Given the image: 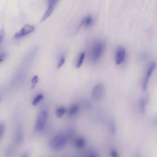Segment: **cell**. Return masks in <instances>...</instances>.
<instances>
[{
    "label": "cell",
    "instance_id": "8",
    "mask_svg": "<svg viewBox=\"0 0 157 157\" xmlns=\"http://www.w3.org/2000/svg\"><path fill=\"white\" fill-rule=\"evenodd\" d=\"M57 1H49L48 3V8L44 15L41 19L40 21L42 22L49 17L53 12L54 7L57 3Z\"/></svg>",
    "mask_w": 157,
    "mask_h": 157
},
{
    "label": "cell",
    "instance_id": "25",
    "mask_svg": "<svg viewBox=\"0 0 157 157\" xmlns=\"http://www.w3.org/2000/svg\"><path fill=\"white\" fill-rule=\"evenodd\" d=\"M88 157H99L97 154L94 152H92L90 153L88 155Z\"/></svg>",
    "mask_w": 157,
    "mask_h": 157
},
{
    "label": "cell",
    "instance_id": "5",
    "mask_svg": "<svg viewBox=\"0 0 157 157\" xmlns=\"http://www.w3.org/2000/svg\"><path fill=\"white\" fill-rule=\"evenodd\" d=\"M126 55V51L123 47H118L116 50L115 54V61L117 65L122 63L124 60Z\"/></svg>",
    "mask_w": 157,
    "mask_h": 157
},
{
    "label": "cell",
    "instance_id": "14",
    "mask_svg": "<svg viewBox=\"0 0 157 157\" xmlns=\"http://www.w3.org/2000/svg\"><path fill=\"white\" fill-rule=\"evenodd\" d=\"M85 56V53L84 52H82L79 56L78 61L76 64V67L77 68H80L82 66L84 60Z\"/></svg>",
    "mask_w": 157,
    "mask_h": 157
},
{
    "label": "cell",
    "instance_id": "15",
    "mask_svg": "<svg viewBox=\"0 0 157 157\" xmlns=\"http://www.w3.org/2000/svg\"><path fill=\"white\" fill-rule=\"evenodd\" d=\"M44 97L43 95L41 94L38 95L34 99L32 102V104L33 105H36L38 103L41 101L43 99Z\"/></svg>",
    "mask_w": 157,
    "mask_h": 157
},
{
    "label": "cell",
    "instance_id": "12",
    "mask_svg": "<svg viewBox=\"0 0 157 157\" xmlns=\"http://www.w3.org/2000/svg\"><path fill=\"white\" fill-rule=\"evenodd\" d=\"M93 22V18L91 16H88L84 18L82 22V25L88 27L91 26Z\"/></svg>",
    "mask_w": 157,
    "mask_h": 157
},
{
    "label": "cell",
    "instance_id": "21",
    "mask_svg": "<svg viewBox=\"0 0 157 157\" xmlns=\"http://www.w3.org/2000/svg\"><path fill=\"white\" fill-rule=\"evenodd\" d=\"M111 157H119L117 151L115 150H111Z\"/></svg>",
    "mask_w": 157,
    "mask_h": 157
},
{
    "label": "cell",
    "instance_id": "24",
    "mask_svg": "<svg viewBox=\"0 0 157 157\" xmlns=\"http://www.w3.org/2000/svg\"><path fill=\"white\" fill-rule=\"evenodd\" d=\"M6 57V54L4 53H1V55H0V60H1V62L5 59Z\"/></svg>",
    "mask_w": 157,
    "mask_h": 157
},
{
    "label": "cell",
    "instance_id": "17",
    "mask_svg": "<svg viewBox=\"0 0 157 157\" xmlns=\"http://www.w3.org/2000/svg\"><path fill=\"white\" fill-rule=\"evenodd\" d=\"M5 132V127L3 123L0 124V139L1 140L3 137Z\"/></svg>",
    "mask_w": 157,
    "mask_h": 157
},
{
    "label": "cell",
    "instance_id": "2",
    "mask_svg": "<svg viewBox=\"0 0 157 157\" xmlns=\"http://www.w3.org/2000/svg\"><path fill=\"white\" fill-rule=\"evenodd\" d=\"M105 47V43L103 41H99L95 43L90 53V57L93 62H97L101 58Z\"/></svg>",
    "mask_w": 157,
    "mask_h": 157
},
{
    "label": "cell",
    "instance_id": "22",
    "mask_svg": "<svg viewBox=\"0 0 157 157\" xmlns=\"http://www.w3.org/2000/svg\"><path fill=\"white\" fill-rule=\"evenodd\" d=\"M5 34L4 30L2 28L1 30L0 31V41L1 42L2 40L3 39Z\"/></svg>",
    "mask_w": 157,
    "mask_h": 157
},
{
    "label": "cell",
    "instance_id": "19",
    "mask_svg": "<svg viewBox=\"0 0 157 157\" xmlns=\"http://www.w3.org/2000/svg\"><path fill=\"white\" fill-rule=\"evenodd\" d=\"M65 62V57L63 56H61L60 57L58 66H57V68L58 69L60 68L64 64Z\"/></svg>",
    "mask_w": 157,
    "mask_h": 157
},
{
    "label": "cell",
    "instance_id": "7",
    "mask_svg": "<svg viewBox=\"0 0 157 157\" xmlns=\"http://www.w3.org/2000/svg\"><path fill=\"white\" fill-rule=\"evenodd\" d=\"M156 64L155 63H152L150 66L142 84V88L143 90L144 91H145L146 90L147 87H148L150 78L156 68Z\"/></svg>",
    "mask_w": 157,
    "mask_h": 157
},
{
    "label": "cell",
    "instance_id": "20",
    "mask_svg": "<svg viewBox=\"0 0 157 157\" xmlns=\"http://www.w3.org/2000/svg\"><path fill=\"white\" fill-rule=\"evenodd\" d=\"M14 153V149L12 147H9L7 152L6 155L7 157H11Z\"/></svg>",
    "mask_w": 157,
    "mask_h": 157
},
{
    "label": "cell",
    "instance_id": "23",
    "mask_svg": "<svg viewBox=\"0 0 157 157\" xmlns=\"http://www.w3.org/2000/svg\"><path fill=\"white\" fill-rule=\"evenodd\" d=\"M111 133L114 134L116 131V126L115 124L113 122H112L111 123Z\"/></svg>",
    "mask_w": 157,
    "mask_h": 157
},
{
    "label": "cell",
    "instance_id": "3",
    "mask_svg": "<svg viewBox=\"0 0 157 157\" xmlns=\"http://www.w3.org/2000/svg\"><path fill=\"white\" fill-rule=\"evenodd\" d=\"M48 117V114L45 111H42L38 116L36 122V128L39 131L43 130Z\"/></svg>",
    "mask_w": 157,
    "mask_h": 157
},
{
    "label": "cell",
    "instance_id": "26",
    "mask_svg": "<svg viewBox=\"0 0 157 157\" xmlns=\"http://www.w3.org/2000/svg\"><path fill=\"white\" fill-rule=\"evenodd\" d=\"M154 122L157 125V117L156 118L154 121Z\"/></svg>",
    "mask_w": 157,
    "mask_h": 157
},
{
    "label": "cell",
    "instance_id": "18",
    "mask_svg": "<svg viewBox=\"0 0 157 157\" xmlns=\"http://www.w3.org/2000/svg\"><path fill=\"white\" fill-rule=\"evenodd\" d=\"M39 78L37 75H35L33 77L32 80L31 82L33 84L32 88H35L36 84L39 82Z\"/></svg>",
    "mask_w": 157,
    "mask_h": 157
},
{
    "label": "cell",
    "instance_id": "4",
    "mask_svg": "<svg viewBox=\"0 0 157 157\" xmlns=\"http://www.w3.org/2000/svg\"><path fill=\"white\" fill-rule=\"evenodd\" d=\"M104 85L99 83L95 86L92 90V96L95 100H99L103 97L104 93Z\"/></svg>",
    "mask_w": 157,
    "mask_h": 157
},
{
    "label": "cell",
    "instance_id": "10",
    "mask_svg": "<svg viewBox=\"0 0 157 157\" xmlns=\"http://www.w3.org/2000/svg\"><path fill=\"white\" fill-rule=\"evenodd\" d=\"M86 144V141L84 138L79 137L76 139L75 142V146L78 149H82Z\"/></svg>",
    "mask_w": 157,
    "mask_h": 157
},
{
    "label": "cell",
    "instance_id": "1",
    "mask_svg": "<svg viewBox=\"0 0 157 157\" xmlns=\"http://www.w3.org/2000/svg\"><path fill=\"white\" fill-rule=\"evenodd\" d=\"M68 137L63 133H59L52 137L49 142L51 148L56 151L63 149L67 142Z\"/></svg>",
    "mask_w": 157,
    "mask_h": 157
},
{
    "label": "cell",
    "instance_id": "28",
    "mask_svg": "<svg viewBox=\"0 0 157 157\" xmlns=\"http://www.w3.org/2000/svg\"><path fill=\"white\" fill-rule=\"evenodd\" d=\"M139 157V156H137V157Z\"/></svg>",
    "mask_w": 157,
    "mask_h": 157
},
{
    "label": "cell",
    "instance_id": "9",
    "mask_svg": "<svg viewBox=\"0 0 157 157\" xmlns=\"http://www.w3.org/2000/svg\"><path fill=\"white\" fill-rule=\"evenodd\" d=\"M23 138V133L22 128L18 127L16 131V140L17 143L19 144L21 143Z\"/></svg>",
    "mask_w": 157,
    "mask_h": 157
},
{
    "label": "cell",
    "instance_id": "11",
    "mask_svg": "<svg viewBox=\"0 0 157 157\" xmlns=\"http://www.w3.org/2000/svg\"><path fill=\"white\" fill-rule=\"evenodd\" d=\"M79 106L77 104H74L70 108L68 115L70 117H73L77 114L79 111Z\"/></svg>",
    "mask_w": 157,
    "mask_h": 157
},
{
    "label": "cell",
    "instance_id": "13",
    "mask_svg": "<svg viewBox=\"0 0 157 157\" xmlns=\"http://www.w3.org/2000/svg\"><path fill=\"white\" fill-rule=\"evenodd\" d=\"M139 106L141 112L142 114H144L146 111L145 103L144 99L141 98L139 101Z\"/></svg>",
    "mask_w": 157,
    "mask_h": 157
},
{
    "label": "cell",
    "instance_id": "16",
    "mask_svg": "<svg viewBox=\"0 0 157 157\" xmlns=\"http://www.w3.org/2000/svg\"><path fill=\"white\" fill-rule=\"evenodd\" d=\"M66 111L65 108L60 107L57 109L56 111V115L57 117L60 118L63 117Z\"/></svg>",
    "mask_w": 157,
    "mask_h": 157
},
{
    "label": "cell",
    "instance_id": "6",
    "mask_svg": "<svg viewBox=\"0 0 157 157\" xmlns=\"http://www.w3.org/2000/svg\"><path fill=\"white\" fill-rule=\"evenodd\" d=\"M34 27L28 24H26L20 31L16 33L14 35V37L16 39H20L30 34L34 31Z\"/></svg>",
    "mask_w": 157,
    "mask_h": 157
},
{
    "label": "cell",
    "instance_id": "27",
    "mask_svg": "<svg viewBox=\"0 0 157 157\" xmlns=\"http://www.w3.org/2000/svg\"><path fill=\"white\" fill-rule=\"evenodd\" d=\"M21 157H28V155L26 154H23L21 156Z\"/></svg>",
    "mask_w": 157,
    "mask_h": 157
}]
</instances>
